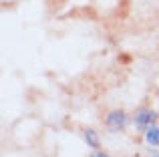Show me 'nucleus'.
Here are the masks:
<instances>
[{"label":"nucleus","mask_w":159,"mask_h":157,"mask_svg":"<svg viewBox=\"0 0 159 157\" xmlns=\"http://www.w3.org/2000/svg\"><path fill=\"white\" fill-rule=\"evenodd\" d=\"M125 125H127V115L123 111H111L107 115V127L111 131H121L125 129Z\"/></svg>","instance_id":"1"},{"label":"nucleus","mask_w":159,"mask_h":157,"mask_svg":"<svg viewBox=\"0 0 159 157\" xmlns=\"http://www.w3.org/2000/svg\"><path fill=\"white\" fill-rule=\"evenodd\" d=\"M155 117H157V115L153 113V111H149V109L137 111V113H135V125H137V129H147V127L155 121Z\"/></svg>","instance_id":"2"},{"label":"nucleus","mask_w":159,"mask_h":157,"mask_svg":"<svg viewBox=\"0 0 159 157\" xmlns=\"http://www.w3.org/2000/svg\"><path fill=\"white\" fill-rule=\"evenodd\" d=\"M145 139H147V143H149V145L157 147V145H159V127H155V125H149L147 129H145Z\"/></svg>","instance_id":"3"},{"label":"nucleus","mask_w":159,"mask_h":157,"mask_svg":"<svg viewBox=\"0 0 159 157\" xmlns=\"http://www.w3.org/2000/svg\"><path fill=\"white\" fill-rule=\"evenodd\" d=\"M83 137H85V141H87L89 147H93V149L99 147V137H97V133H95L93 129H85L83 131Z\"/></svg>","instance_id":"4"},{"label":"nucleus","mask_w":159,"mask_h":157,"mask_svg":"<svg viewBox=\"0 0 159 157\" xmlns=\"http://www.w3.org/2000/svg\"><path fill=\"white\" fill-rule=\"evenodd\" d=\"M93 157H109V155H105L103 151H95V153H93Z\"/></svg>","instance_id":"5"}]
</instances>
